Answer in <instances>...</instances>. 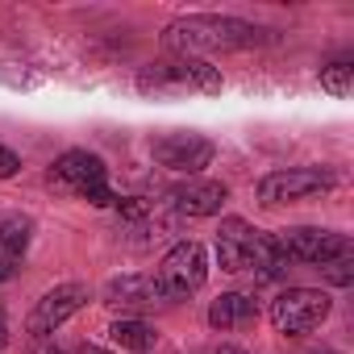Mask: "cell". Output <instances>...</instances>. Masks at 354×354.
Returning <instances> with one entry per match:
<instances>
[{
  "instance_id": "1",
  "label": "cell",
  "mask_w": 354,
  "mask_h": 354,
  "mask_svg": "<svg viewBox=\"0 0 354 354\" xmlns=\"http://www.w3.org/2000/svg\"><path fill=\"white\" fill-rule=\"evenodd\" d=\"M271 30L225 17V13H192V17H175L162 30V50L180 55V59H205V55H225V50H250L263 46Z\"/></svg>"
},
{
  "instance_id": "2",
  "label": "cell",
  "mask_w": 354,
  "mask_h": 354,
  "mask_svg": "<svg viewBox=\"0 0 354 354\" xmlns=\"http://www.w3.org/2000/svg\"><path fill=\"white\" fill-rule=\"evenodd\" d=\"M225 88L221 80V67H213L209 59H180V55H167L150 67L138 71V92L142 96H154V100H171V96H188V92H201V96H217Z\"/></svg>"
},
{
  "instance_id": "3",
  "label": "cell",
  "mask_w": 354,
  "mask_h": 354,
  "mask_svg": "<svg viewBox=\"0 0 354 354\" xmlns=\"http://www.w3.org/2000/svg\"><path fill=\"white\" fill-rule=\"evenodd\" d=\"M50 188H59V192H67V196H75V201H88V205H96V209H113L121 196L113 192V184H109V167H104V158L100 154H92V150H63L59 158H55V167H50Z\"/></svg>"
},
{
  "instance_id": "4",
  "label": "cell",
  "mask_w": 354,
  "mask_h": 354,
  "mask_svg": "<svg viewBox=\"0 0 354 354\" xmlns=\"http://www.w3.org/2000/svg\"><path fill=\"white\" fill-rule=\"evenodd\" d=\"M333 188H337V175L329 167H283V171L263 175L259 188H254V196L267 209H279V205H300V201L325 196Z\"/></svg>"
},
{
  "instance_id": "5",
  "label": "cell",
  "mask_w": 354,
  "mask_h": 354,
  "mask_svg": "<svg viewBox=\"0 0 354 354\" xmlns=\"http://www.w3.org/2000/svg\"><path fill=\"white\" fill-rule=\"evenodd\" d=\"M329 313H333V296L321 292V288H288V292H279V296L271 300V308H267L275 333H283V337H304V333H313L317 325L329 321Z\"/></svg>"
},
{
  "instance_id": "6",
  "label": "cell",
  "mask_w": 354,
  "mask_h": 354,
  "mask_svg": "<svg viewBox=\"0 0 354 354\" xmlns=\"http://www.w3.org/2000/svg\"><path fill=\"white\" fill-rule=\"evenodd\" d=\"M154 279H158V288H162L167 300H184V296L201 292L205 279H209V250H205L201 242H180V246H171V250L162 254Z\"/></svg>"
},
{
  "instance_id": "7",
  "label": "cell",
  "mask_w": 354,
  "mask_h": 354,
  "mask_svg": "<svg viewBox=\"0 0 354 354\" xmlns=\"http://www.w3.org/2000/svg\"><path fill=\"white\" fill-rule=\"evenodd\" d=\"M150 154H154L158 167H167V171H175V175H188V180H196V175L213 162L217 146H213L205 133H196V129H171V133H162V138L150 142Z\"/></svg>"
},
{
  "instance_id": "8",
  "label": "cell",
  "mask_w": 354,
  "mask_h": 354,
  "mask_svg": "<svg viewBox=\"0 0 354 354\" xmlns=\"http://www.w3.org/2000/svg\"><path fill=\"white\" fill-rule=\"evenodd\" d=\"M275 238L292 263H308V267H325V263L350 254V238L321 230V225H292V230H279Z\"/></svg>"
},
{
  "instance_id": "9",
  "label": "cell",
  "mask_w": 354,
  "mask_h": 354,
  "mask_svg": "<svg viewBox=\"0 0 354 354\" xmlns=\"http://www.w3.org/2000/svg\"><path fill=\"white\" fill-rule=\"evenodd\" d=\"M88 300H92L88 283H55V288L34 304V313H30V321H26L30 337H50V333H55L63 321H71Z\"/></svg>"
},
{
  "instance_id": "10",
  "label": "cell",
  "mask_w": 354,
  "mask_h": 354,
  "mask_svg": "<svg viewBox=\"0 0 354 354\" xmlns=\"http://www.w3.org/2000/svg\"><path fill=\"white\" fill-rule=\"evenodd\" d=\"M100 300L109 308H121V313H150L158 304H171L158 288L154 275H142V271H125V275H113L104 288H100Z\"/></svg>"
},
{
  "instance_id": "11",
  "label": "cell",
  "mask_w": 354,
  "mask_h": 354,
  "mask_svg": "<svg viewBox=\"0 0 354 354\" xmlns=\"http://www.w3.org/2000/svg\"><path fill=\"white\" fill-rule=\"evenodd\" d=\"M230 201V188L221 180H184V184H171L167 188V205L180 213V217H217L221 205Z\"/></svg>"
},
{
  "instance_id": "12",
  "label": "cell",
  "mask_w": 354,
  "mask_h": 354,
  "mask_svg": "<svg viewBox=\"0 0 354 354\" xmlns=\"http://www.w3.org/2000/svg\"><path fill=\"white\" fill-rule=\"evenodd\" d=\"M254 246H259V230L246 225L242 217H225L217 230V263L230 275H246L254 271Z\"/></svg>"
},
{
  "instance_id": "13",
  "label": "cell",
  "mask_w": 354,
  "mask_h": 354,
  "mask_svg": "<svg viewBox=\"0 0 354 354\" xmlns=\"http://www.w3.org/2000/svg\"><path fill=\"white\" fill-rule=\"evenodd\" d=\"M254 321H259V304L246 292H225L209 304V325L217 333H238V329H250Z\"/></svg>"
},
{
  "instance_id": "14",
  "label": "cell",
  "mask_w": 354,
  "mask_h": 354,
  "mask_svg": "<svg viewBox=\"0 0 354 354\" xmlns=\"http://www.w3.org/2000/svg\"><path fill=\"white\" fill-rule=\"evenodd\" d=\"M30 242H34V217H26V213L0 217V267H5L9 275H13L17 263L26 259Z\"/></svg>"
},
{
  "instance_id": "15",
  "label": "cell",
  "mask_w": 354,
  "mask_h": 354,
  "mask_svg": "<svg viewBox=\"0 0 354 354\" xmlns=\"http://www.w3.org/2000/svg\"><path fill=\"white\" fill-rule=\"evenodd\" d=\"M109 333H113V342H117L121 350H133V354H150L154 342H158L154 325H146V321H138V317H121V321H113Z\"/></svg>"
},
{
  "instance_id": "16",
  "label": "cell",
  "mask_w": 354,
  "mask_h": 354,
  "mask_svg": "<svg viewBox=\"0 0 354 354\" xmlns=\"http://www.w3.org/2000/svg\"><path fill=\"white\" fill-rule=\"evenodd\" d=\"M321 88L329 96H350L354 92V63L350 59H337V63L321 67Z\"/></svg>"
},
{
  "instance_id": "17",
  "label": "cell",
  "mask_w": 354,
  "mask_h": 354,
  "mask_svg": "<svg viewBox=\"0 0 354 354\" xmlns=\"http://www.w3.org/2000/svg\"><path fill=\"white\" fill-rule=\"evenodd\" d=\"M321 275H325L329 283L346 288V283H354V259H350V254H346V259H333V263H325V267H321Z\"/></svg>"
},
{
  "instance_id": "18",
  "label": "cell",
  "mask_w": 354,
  "mask_h": 354,
  "mask_svg": "<svg viewBox=\"0 0 354 354\" xmlns=\"http://www.w3.org/2000/svg\"><path fill=\"white\" fill-rule=\"evenodd\" d=\"M17 171H21V154H17L13 146L0 142V180H13Z\"/></svg>"
},
{
  "instance_id": "19",
  "label": "cell",
  "mask_w": 354,
  "mask_h": 354,
  "mask_svg": "<svg viewBox=\"0 0 354 354\" xmlns=\"http://www.w3.org/2000/svg\"><path fill=\"white\" fill-rule=\"evenodd\" d=\"M9 346V321H5V313H0V350Z\"/></svg>"
},
{
  "instance_id": "20",
  "label": "cell",
  "mask_w": 354,
  "mask_h": 354,
  "mask_svg": "<svg viewBox=\"0 0 354 354\" xmlns=\"http://www.w3.org/2000/svg\"><path fill=\"white\" fill-rule=\"evenodd\" d=\"M80 354H109V350H100V346H88V342H84V346H80Z\"/></svg>"
},
{
  "instance_id": "21",
  "label": "cell",
  "mask_w": 354,
  "mask_h": 354,
  "mask_svg": "<svg viewBox=\"0 0 354 354\" xmlns=\"http://www.w3.org/2000/svg\"><path fill=\"white\" fill-rule=\"evenodd\" d=\"M217 354H246V350H238V346H217Z\"/></svg>"
},
{
  "instance_id": "22",
  "label": "cell",
  "mask_w": 354,
  "mask_h": 354,
  "mask_svg": "<svg viewBox=\"0 0 354 354\" xmlns=\"http://www.w3.org/2000/svg\"><path fill=\"white\" fill-rule=\"evenodd\" d=\"M38 354H63V350H59V346H42Z\"/></svg>"
},
{
  "instance_id": "23",
  "label": "cell",
  "mask_w": 354,
  "mask_h": 354,
  "mask_svg": "<svg viewBox=\"0 0 354 354\" xmlns=\"http://www.w3.org/2000/svg\"><path fill=\"white\" fill-rule=\"evenodd\" d=\"M5 279H13V275H9V271H5V267H0V283H5Z\"/></svg>"
},
{
  "instance_id": "24",
  "label": "cell",
  "mask_w": 354,
  "mask_h": 354,
  "mask_svg": "<svg viewBox=\"0 0 354 354\" xmlns=\"http://www.w3.org/2000/svg\"><path fill=\"white\" fill-rule=\"evenodd\" d=\"M317 354H337V350H317Z\"/></svg>"
}]
</instances>
